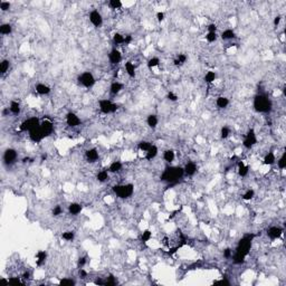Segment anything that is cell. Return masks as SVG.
<instances>
[{"label":"cell","mask_w":286,"mask_h":286,"mask_svg":"<svg viewBox=\"0 0 286 286\" xmlns=\"http://www.w3.org/2000/svg\"><path fill=\"white\" fill-rule=\"evenodd\" d=\"M10 7H11V5L8 1H1L0 2V9L2 10V11H8L10 9Z\"/></svg>","instance_id":"47"},{"label":"cell","mask_w":286,"mask_h":286,"mask_svg":"<svg viewBox=\"0 0 286 286\" xmlns=\"http://www.w3.org/2000/svg\"><path fill=\"white\" fill-rule=\"evenodd\" d=\"M216 104H217V106L219 107V108H225V107H227L228 104H229V100H228L227 97H225V96H220V97L217 98Z\"/></svg>","instance_id":"28"},{"label":"cell","mask_w":286,"mask_h":286,"mask_svg":"<svg viewBox=\"0 0 286 286\" xmlns=\"http://www.w3.org/2000/svg\"><path fill=\"white\" fill-rule=\"evenodd\" d=\"M122 90H123V85L121 84V83H119V82H114V83H112V84H111L110 92L113 95L119 94V93H120Z\"/></svg>","instance_id":"22"},{"label":"cell","mask_w":286,"mask_h":286,"mask_svg":"<svg viewBox=\"0 0 286 286\" xmlns=\"http://www.w3.org/2000/svg\"><path fill=\"white\" fill-rule=\"evenodd\" d=\"M66 123L71 127H78V125L81 124V119H79L75 113L69 112V113H67V115H66Z\"/></svg>","instance_id":"11"},{"label":"cell","mask_w":286,"mask_h":286,"mask_svg":"<svg viewBox=\"0 0 286 286\" xmlns=\"http://www.w3.org/2000/svg\"><path fill=\"white\" fill-rule=\"evenodd\" d=\"M256 143H257V138H256V134H255V131H254L253 129H250V130H248L247 134H246V137H245V140L243 144H244V146L246 149H250V148H253Z\"/></svg>","instance_id":"8"},{"label":"cell","mask_w":286,"mask_h":286,"mask_svg":"<svg viewBox=\"0 0 286 286\" xmlns=\"http://www.w3.org/2000/svg\"><path fill=\"white\" fill-rule=\"evenodd\" d=\"M61 285H75V282L73 280H68V278H63L61 282H59Z\"/></svg>","instance_id":"49"},{"label":"cell","mask_w":286,"mask_h":286,"mask_svg":"<svg viewBox=\"0 0 286 286\" xmlns=\"http://www.w3.org/2000/svg\"><path fill=\"white\" fill-rule=\"evenodd\" d=\"M124 39H125V36L121 35V34H119V33H116L113 36V42L116 44V45H119V44H124Z\"/></svg>","instance_id":"37"},{"label":"cell","mask_w":286,"mask_h":286,"mask_svg":"<svg viewBox=\"0 0 286 286\" xmlns=\"http://www.w3.org/2000/svg\"><path fill=\"white\" fill-rule=\"evenodd\" d=\"M231 256H233V250H231L230 248H227V249L224 250V257H226V258H230Z\"/></svg>","instance_id":"53"},{"label":"cell","mask_w":286,"mask_h":286,"mask_svg":"<svg viewBox=\"0 0 286 286\" xmlns=\"http://www.w3.org/2000/svg\"><path fill=\"white\" fill-rule=\"evenodd\" d=\"M113 192L121 199L129 198L133 195L134 185L132 183H127V185H117L113 187Z\"/></svg>","instance_id":"4"},{"label":"cell","mask_w":286,"mask_h":286,"mask_svg":"<svg viewBox=\"0 0 286 286\" xmlns=\"http://www.w3.org/2000/svg\"><path fill=\"white\" fill-rule=\"evenodd\" d=\"M185 170L181 167H170L167 168L163 173L161 174V180L164 182H168L170 185H174L183 177Z\"/></svg>","instance_id":"2"},{"label":"cell","mask_w":286,"mask_h":286,"mask_svg":"<svg viewBox=\"0 0 286 286\" xmlns=\"http://www.w3.org/2000/svg\"><path fill=\"white\" fill-rule=\"evenodd\" d=\"M254 197H255V191H254L253 189H248L247 191L243 195V199H244V200H250V199H253Z\"/></svg>","instance_id":"42"},{"label":"cell","mask_w":286,"mask_h":286,"mask_svg":"<svg viewBox=\"0 0 286 286\" xmlns=\"http://www.w3.org/2000/svg\"><path fill=\"white\" fill-rule=\"evenodd\" d=\"M159 64H160V59L158 58V57H152V58H150L149 62H148V67H149V68H153V67L158 66Z\"/></svg>","instance_id":"40"},{"label":"cell","mask_w":286,"mask_h":286,"mask_svg":"<svg viewBox=\"0 0 286 286\" xmlns=\"http://www.w3.org/2000/svg\"><path fill=\"white\" fill-rule=\"evenodd\" d=\"M62 237H63V239H65V240L72 241L75 237V233L74 231H65V233L62 235Z\"/></svg>","instance_id":"41"},{"label":"cell","mask_w":286,"mask_h":286,"mask_svg":"<svg viewBox=\"0 0 286 286\" xmlns=\"http://www.w3.org/2000/svg\"><path fill=\"white\" fill-rule=\"evenodd\" d=\"M29 160H30L29 158H25V159L23 160V162H24V163H26V162H28V161H29Z\"/></svg>","instance_id":"64"},{"label":"cell","mask_w":286,"mask_h":286,"mask_svg":"<svg viewBox=\"0 0 286 286\" xmlns=\"http://www.w3.org/2000/svg\"><path fill=\"white\" fill-rule=\"evenodd\" d=\"M100 110L102 113L104 114H111L115 113L119 110V105L115 103H112L108 100H101L100 101Z\"/></svg>","instance_id":"5"},{"label":"cell","mask_w":286,"mask_h":286,"mask_svg":"<svg viewBox=\"0 0 286 286\" xmlns=\"http://www.w3.org/2000/svg\"><path fill=\"white\" fill-rule=\"evenodd\" d=\"M151 146H152V143L149 142V141H142V142L139 143V149H140L141 151H145L146 152Z\"/></svg>","instance_id":"39"},{"label":"cell","mask_w":286,"mask_h":286,"mask_svg":"<svg viewBox=\"0 0 286 286\" xmlns=\"http://www.w3.org/2000/svg\"><path fill=\"white\" fill-rule=\"evenodd\" d=\"M39 125H40V123H39V120L37 117H30V119H27V120H25L23 123L20 124L19 129L23 132H27V131L30 132L31 130L38 127Z\"/></svg>","instance_id":"6"},{"label":"cell","mask_w":286,"mask_h":286,"mask_svg":"<svg viewBox=\"0 0 286 286\" xmlns=\"http://www.w3.org/2000/svg\"><path fill=\"white\" fill-rule=\"evenodd\" d=\"M90 21L92 23V25L95 27H101L102 24H103V17L97 10H93L90 13Z\"/></svg>","instance_id":"10"},{"label":"cell","mask_w":286,"mask_h":286,"mask_svg":"<svg viewBox=\"0 0 286 286\" xmlns=\"http://www.w3.org/2000/svg\"><path fill=\"white\" fill-rule=\"evenodd\" d=\"M36 264L38 265V266H42V264L46 262V258H47V253H46L45 250H39L38 253H37V255H36Z\"/></svg>","instance_id":"20"},{"label":"cell","mask_w":286,"mask_h":286,"mask_svg":"<svg viewBox=\"0 0 286 286\" xmlns=\"http://www.w3.org/2000/svg\"><path fill=\"white\" fill-rule=\"evenodd\" d=\"M158 151H159V150H158V148H156V145H152L149 150H148V151H146L145 159L148 160V161H151V160H153L156 156H158Z\"/></svg>","instance_id":"19"},{"label":"cell","mask_w":286,"mask_h":286,"mask_svg":"<svg viewBox=\"0 0 286 286\" xmlns=\"http://www.w3.org/2000/svg\"><path fill=\"white\" fill-rule=\"evenodd\" d=\"M8 69H9V61L3 59L2 62H1V66H0V72H1V74H5Z\"/></svg>","instance_id":"43"},{"label":"cell","mask_w":286,"mask_h":286,"mask_svg":"<svg viewBox=\"0 0 286 286\" xmlns=\"http://www.w3.org/2000/svg\"><path fill=\"white\" fill-rule=\"evenodd\" d=\"M238 174L240 177H246L248 174V167L245 166L244 162L238 163Z\"/></svg>","instance_id":"30"},{"label":"cell","mask_w":286,"mask_h":286,"mask_svg":"<svg viewBox=\"0 0 286 286\" xmlns=\"http://www.w3.org/2000/svg\"><path fill=\"white\" fill-rule=\"evenodd\" d=\"M216 77H217V75H216V73L215 72H208L207 74L205 75V82L206 83H208V84H210V83H212V82H215V79H216Z\"/></svg>","instance_id":"34"},{"label":"cell","mask_w":286,"mask_h":286,"mask_svg":"<svg viewBox=\"0 0 286 286\" xmlns=\"http://www.w3.org/2000/svg\"><path fill=\"white\" fill-rule=\"evenodd\" d=\"M183 170H185V174L191 177L197 172V166H196V163H193V162H188L185 166Z\"/></svg>","instance_id":"17"},{"label":"cell","mask_w":286,"mask_h":286,"mask_svg":"<svg viewBox=\"0 0 286 286\" xmlns=\"http://www.w3.org/2000/svg\"><path fill=\"white\" fill-rule=\"evenodd\" d=\"M282 234H283V229L280 227H277V226H273V227L268 228V230H267V236H268L272 240L278 239V238L282 236Z\"/></svg>","instance_id":"12"},{"label":"cell","mask_w":286,"mask_h":286,"mask_svg":"<svg viewBox=\"0 0 286 286\" xmlns=\"http://www.w3.org/2000/svg\"><path fill=\"white\" fill-rule=\"evenodd\" d=\"M108 59H110L111 64L116 65V64H119L122 61V55H121V53L117 49H113V50H111L110 55H108Z\"/></svg>","instance_id":"14"},{"label":"cell","mask_w":286,"mask_h":286,"mask_svg":"<svg viewBox=\"0 0 286 286\" xmlns=\"http://www.w3.org/2000/svg\"><path fill=\"white\" fill-rule=\"evenodd\" d=\"M85 264H86V257H81V258L78 259V263H77L78 267H79V268H82V267L84 266Z\"/></svg>","instance_id":"55"},{"label":"cell","mask_w":286,"mask_h":286,"mask_svg":"<svg viewBox=\"0 0 286 286\" xmlns=\"http://www.w3.org/2000/svg\"><path fill=\"white\" fill-rule=\"evenodd\" d=\"M206 39L209 42H214L217 40V33H208L206 35Z\"/></svg>","instance_id":"45"},{"label":"cell","mask_w":286,"mask_h":286,"mask_svg":"<svg viewBox=\"0 0 286 286\" xmlns=\"http://www.w3.org/2000/svg\"><path fill=\"white\" fill-rule=\"evenodd\" d=\"M9 112H10L9 107H8V108H5V110L2 111V115H3V116H6V115H8V114H9Z\"/></svg>","instance_id":"62"},{"label":"cell","mask_w":286,"mask_h":286,"mask_svg":"<svg viewBox=\"0 0 286 286\" xmlns=\"http://www.w3.org/2000/svg\"><path fill=\"white\" fill-rule=\"evenodd\" d=\"M46 159H47V156H46V154H42V161H44V160H46Z\"/></svg>","instance_id":"63"},{"label":"cell","mask_w":286,"mask_h":286,"mask_svg":"<svg viewBox=\"0 0 286 286\" xmlns=\"http://www.w3.org/2000/svg\"><path fill=\"white\" fill-rule=\"evenodd\" d=\"M17 159V152L16 150L13 149H7L6 151H5V154H3V160H5V162L8 164V163H13L15 162V160Z\"/></svg>","instance_id":"13"},{"label":"cell","mask_w":286,"mask_h":286,"mask_svg":"<svg viewBox=\"0 0 286 286\" xmlns=\"http://www.w3.org/2000/svg\"><path fill=\"white\" fill-rule=\"evenodd\" d=\"M168 100H170L171 102H177L178 101V96L173 92H169L168 93Z\"/></svg>","instance_id":"51"},{"label":"cell","mask_w":286,"mask_h":286,"mask_svg":"<svg viewBox=\"0 0 286 286\" xmlns=\"http://www.w3.org/2000/svg\"><path fill=\"white\" fill-rule=\"evenodd\" d=\"M215 284H222V285H230V283H229V282H228L227 280H217V282H215Z\"/></svg>","instance_id":"59"},{"label":"cell","mask_w":286,"mask_h":286,"mask_svg":"<svg viewBox=\"0 0 286 286\" xmlns=\"http://www.w3.org/2000/svg\"><path fill=\"white\" fill-rule=\"evenodd\" d=\"M29 138L30 140L34 141V142L38 143L40 142V141H42L44 139L46 138V134L45 132L42 130V127H40V125H39L38 127H36V129H34V130H31L29 132Z\"/></svg>","instance_id":"9"},{"label":"cell","mask_w":286,"mask_h":286,"mask_svg":"<svg viewBox=\"0 0 286 286\" xmlns=\"http://www.w3.org/2000/svg\"><path fill=\"white\" fill-rule=\"evenodd\" d=\"M207 29H208V33H216V30H217V26H216L215 24H210V25L207 27Z\"/></svg>","instance_id":"54"},{"label":"cell","mask_w":286,"mask_h":286,"mask_svg":"<svg viewBox=\"0 0 286 286\" xmlns=\"http://www.w3.org/2000/svg\"><path fill=\"white\" fill-rule=\"evenodd\" d=\"M36 92L39 95H47L50 93V87L45 84H37L36 85Z\"/></svg>","instance_id":"21"},{"label":"cell","mask_w":286,"mask_h":286,"mask_svg":"<svg viewBox=\"0 0 286 286\" xmlns=\"http://www.w3.org/2000/svg\"><path fill=\"white\" fill-rule=\"evenodd\" d=\"M11 31H13V27L10 24H2L0 26V33L2 35H9L11 34Z\"/></svg>","instance_id":"31"},{"label":"cell","mask_w":286,"mask_h":286,"mask_svg":"<svg viewBox=\"0 0 286 286\" xmlns=\"http://www.w3.org/2000/svg\"><path fill=\"white\" fill-rule=\"evenodd\" d=\"M277 163H278V168L280 169H285L286 168V158H285V154H283V156H280V159L277 161Z\"/></svg>","instance_id":"46"},{"label":"cell","mask_w":286,"mask_h":286,"mask_svg":"<svg viewBox=\"0 0 286 286\" xmlns=\"http://www.w3.org/2000/svg\"><path fill=\"white\" fill-rule=\"evenodd\" d=\"M174 152H173L172 150H167V151H164V153H163V159L166 160L167 162H172L173 160H174Z\"/></svg>","instance_id":"32"},{"label":"cell","mask_w":286,"mask_h":286,"mask_svg":"<svg viewBox=\"0 0 286 286\" xmlns=\"http://www.w3.org/2000/svg\"><path fill=\"white\" fill-rule=\"evenodd\" d=\"M23 278H24V280H29V278H30V273H29V272H25V273H24V275H23Z\"/></svg>","instance_id":"61"},{"label":"cell","mask_w":286,"mask_h":286,"mask_svg":"<svg viewBox=\"0 0 286 286\" xmlns=\"http://www.w3.org/2000/svg\"><path fill=\"white\" fill-rule=\"evenodd\" d=\"M151 237H152V233H151L149 229H146V230L143 231L142 235H141V240H142L143 243H146V241H149L150 239H151Z\"/></svg>","instance_id":"38"},{"label":"cell","mask_w":286,"mask_h":286,"mask_svg":"<svg viewBox=\"0 0 286 286\" xmlns=\"http://www.w3.org/2000/svg\"><path fill=\"white\" fill-rule=\"evenodd\" d=\"M275 161H276V158L273 152H268L264 158V164H266V166H272L275 163Z\"/></svg>","instance_id":"23"},{"label":"cell","mask_w":286,"mask_h":286,"mask_svg":"<svg viewBox=\"0 0 286 286\" xmlns=\"http://www.w3.org/2000/svg\"><path fill=\"white\" fill-rule=\"evenodd\" d=\"M132 40H133L132 36H131V35H127V36H125V39H124V44H125V45H130L131 42H132Z\"/></svg>","instance_id":"56"},{"label":"cell","mask_w":286,"mask_h":286,"mask_svg":"<svg viewBox=\"0 0 286 286\" xmlns=\"http://www.w3.org/2000/svg\"><path fill=\"white\" fill-rule=\"evenodd\" d=\"M158 122H159V120H158L156 115H154V114H151V115H149V116H148V119H146V123H148V125H149L150 127H152V129L156 127V125H158Z\"/></svg>","instance_id":"25"},{"label":"cell","mask_w":286,"mask_h":286,"mask_svg":"<svg viewBox=\"0 0 286 286\" xmlns=\"http://www.w3.org/2000/svg\"><path fill=\"white\" fill-rule=\"evenodd\" d=\"M185 61H187V56L185 55V54H179L178 57H177L176 59H174V65L176 66H181L183 65L185 63Z\"/></svg>","instance_id":"33"},{"label":"cell","mask_w":286,"mask_h":286,"mask_svg":"<svg viewBox=\"0 0 286 286\" xmlns=\"http://www.w3.org/2000/svg\"><path fill=\"white\" fill-rule=\"evenodd\" d=\"M85 156H86V159L88 160V162H95V161H97L98 159V152L96 149H90L86 151V153H85Z\"/></svg>","instance_id":"16"},{"label":"cell","mask_w":286,"mask_h":286,"mask_svg":"<svg viewBox=\"0 0 286 286\" xmlns=\"http://www.w3.org/2000/svg\"><path fill=\"white\" fill-rule=\"evenodd\" d=\"M254 107L259 113H267L272 110V102L265 95H256L254 98Z\"/></svg>","instance_id":"3"},{"label":"cell","mask_w":286,"mask_h":286,"mask_svg":"<svg viewBox=\"0 0 286 286\" xmlns=\"http://www.w3.org/2000/svg\"><path fill=\"white\" fill-rule=\"evenodd\" d=\"M9 110H10V113H13V115H18V114L20 113V104L18 102L13 101L10 103Z\"/></svg>","instance_id":"27"},{"label":"cell","mask_w":286,"mask_h":286,"mask_svg":"<svg viewBox=\"0 0 286 286\" xmlns=\"http://www.w3.org/2000/svg\"><path fill=\"white\" fill-rule=\"evenodd\" d=\"M235 37H236V35H235V31L233 29H226L221 34V38L224 39V40L233 39V38H235Z\"/></svg>","instance_id":"29"},{"label":"cell","mask_w":286,"mask_h":286,"mask_svg":"<svg viewBox=\"0 0 286 286\" xmlns=\"http://www.w3.org/2000/svg\"><path fill=\"white\" fill-rule=\"evenodd\" d=\"M79 276H82V277H86L87 276V273L85 272L83 268H79Z\"/></svg>","instance_id":"60"},{"label":"cell","mask_w":286,"mask_h":286,"mask_svg":"<svg viewBox=\"0 0 286 286\" xmlns=\"http://www.w3.org/2000/svg\"><path fill=\"white\" fill-rule=\"evenodd\" d=\"M8 282H9V284H13V285H18V284H21V282H20V280L18 278V277H13V278H10Z\"/></svg>","instance_id":"52"},{"label":"cell","mask_w":286,"mask_h":286,"mask_svg":"<svg viewBox=\"0 0 286 286\" xmlns=\"http://www.w3.org/2000/svg\"><path fill=\"white\" fill-rule=\"evenodd\" d=\"M82 209H83L82 205L81 204H77V202H73V204H71V205L68 206V211H69V214L73 215V216H77V215L82 211Z\"/></svg>","instance_id":"18"},{"label":"cell","mask_w":286,"mask_h":286,"mask_svg":"<svg viewBox=\"0 0 286 286\" xmlns=\"http://www.w3.org/2000/svg\"><path fill=\"white\" fill-rule=\"evenodd\" d=\"M121 169H122V163L120 161H114V162L111 163V166L108 167V171L110 172H120Z\"/></svg>","instance_id":"26"},{"label":"cell","mask_w":286,"mask_h":286,"mask_svg":"<svg viewBox=\"0 0 286 286\" xmlns=\"http://www.w3.org/2000/svg\"><path fill=\"white\" fill-rule=\"evenodd\" d=\"M253 238H254L253 234H248V235H245L244 237L239 240L237 248H236V251H235V255H234L235 264H241L245 262V258H246V256L248 255L250 247H251Z\"/></svg>","instance_id":"1"},{"label":"cell","mask_w":286,"mask_h":286,"mask_svg":"<svg viewBox=\"0 0 286 286\" xmlns=\"http://www.w3.org/2000/svg\"><path fill=\"white\" fill-rule=\"evenodd\" d=\"M156 19H158V21H160V23L163 21V20H164V13H161V11H160V13H156Z\"/></svg>","instance_id":"57"},{"label":"cell","mask_w":286,"mask_h":286,"mask_svg":"<svg viewBox=\"0 0 286 286\" xmlns=\"http://www.w3.org/2000/svg\"><path fill=\"white\" fill-rule=\"evenodd\" d=\"M280 20H282V17L280 16H276L274 18V26L277 27L280 24Z\"/></svg>","instance_id":"58"},{"label":"cell","mask_w":286,"mask_h":286,"mask_svg":"<svg viewBox=\"0 0 286 286\" xmlns=\"http://www.w3.org/2000/svg\"><path fill=\"white\" fill-rule=\"evenodd\" d=\"M116 284V280H114V277L113 276H110L108 277V280H106L104 282V285H106V286H110V285H115Z\"/></svg>","instance_id":"50"},{"label":"cell","mask_w":286,"mask_h":286,"mask_svg":"<svg viewBox=\"0 0 286 286\" xmlns=\"http://www.w3.org/2000/svg\"><path fill=\"white\" fill-rule=\"evenodd\" d=\"M40 127H42V130L45 132L46 137L50 135V134L53 133V130H54V125H53L52 122L48 121V120L42 121V123H40Z\"/></svg>","instance_id":"15"},{"label":"cell","mask_w":286,"mask_h":286,"mask_svg":"<svg viewBox=\"0 0 286 286\" xmlns=\"http://www.w3.org/2000/svg\"><path fill=\"white\" fill-rule=\"evenodd\" d=\"M78 82H79V84H82L84 87L90 88L95 84V77L93 76L92 73L85 72V73H83V74H81L78 76Z\"/></svg>","instance_id":"7"},{"label":"cell","mask_w":286,"mask_h":286,"mask_svg":"<svg viewBox=\"0 0 286 286\" xmlns=\"http://www.w3.org/2000/svg\"><path fill=\"white\" fill-rule=\"evenodd\" d=\"M63 212V208L61 207V206H56L55 208L53 209V215L55 216V217H57V216H59V215H62Z\"/></svg>","instance_id":"48"},{"label":"cell","mask_w":286,"mask_h":286,"mask_svg":"<svg viewBox=\"0 0 286 286\" xmlns=\"http://www.w3.org/2000/svg\"><path fill=\"white\" fill-rule=\"evenodd\" d=\"M229 134H230V130H229L227 127H224L222 129H221L220 137L222 138V139H227V138L229 137Z\"/></svg>","instance_id":"44"},{"label":"cell","mask_w":286,"mask_h":286,"mask_svg":"<svg viewBox=\"0 0 286 286\" xmlns=\"http://www.w3.org/2000/svg\"><path fill=\"white\" fill-rule=\"evenodd\" d=\"M125 71H127V75L130 77H134L135 76V66L132 62H127L125 63Z\"/></svg>","instance_id":"24"},{"label":"cell","mask_w":286,"mask_h":286,"mask_svg":"<svg viewBox=\"0 0 286 286\" xmlns=\"http://www.w3.org/2000/svg\"><path fill=\"white\" fill-rule=\"evenodd\" d=\"M96 179H97L100 182H105L107 179H108V172H107V171H105V170H103V171H101V172L97 173Z\"/></svg>","instance_id":"35"},{"label":"cell","mask_w":286,"mask_h":286,"mask_svg":"<svg viewBox=\"0 0 286 286\" xmlns=\"http://www.w3.org/2000/svg\"><path fill=\"white\" fill-rule=\"evenodd\" d=\"M108 7H110L111 9H120L121 7H122V2H121L120 0H110L108 1Z\"/></svg>","instance_id":"36"}]
</instances>
